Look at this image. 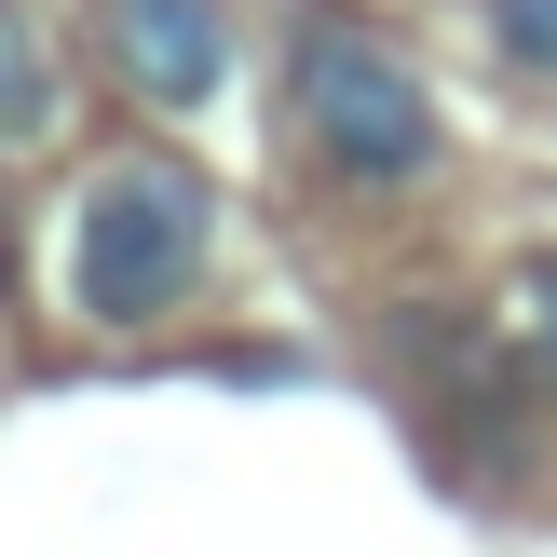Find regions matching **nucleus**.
<instances>
[{"label":"nucleus","instance_id":"nucleus-5","mask_svg":"<svg viewBox=\"0 0 557 557\" xmlns=\"http://www.w3.org/2000/svg\"><path fill=\"white\" fill-rule=\"evenodd\" d=\"M490 54L517 82H557V0H490Z\"/></svg>","mask_w":557,"mask_h":557},{"label":"nucleus","instance_id":"nucleus-6","mask_svg":"<svg viewBox=\"0 0 557 557\" xmlns=\"http://www.w3.org/2000/svg\"><path fill=\"white\" fill-rule=\"evenodd\" d=\"M517 341H531V381L557 395V259H531V272H517Z\"/></svg>","mask_w":557,"mask_h":557},{"label":"nucleus","instance_id":"nucleus-3","mask_svg":"<svg viewBox=\"0 0 557 557\" xmlns=\"http://www.w3.org/2000/svg\"><path fill=\"white\" fill-rule=\"evenodd\" d=\"M109 69L150 109H205L232 82V0H109Z\"/></svg>","mask_w":557,"mask_h":557},{"label":"nucleus","instance_id":"nucleus-2","mask_svg":"<svg viewBox=\"0 0 557 557\" xmlns=\"http://www.w3.org/2000/svg\"><path fill=\"white\" fill-rule=\"evenodd\" d=\"M286 109H299V136H313V163L341 190H422L435 163H449L435 96L368 41V27H341V14H313L286 41Z\"/></svg>","mask_w":557,"mask_h":557},{"label":"nucleus","instance_id":"nucleus-1","mask_svg":"<svg viewBox=\"0 0 557 557\" xmlns=\"http://www.w3.org/2000/svg\"><path fill=\"white\" fill-rule=\"evenodd\" d=\"M205 259H218V177L177 150H109L69 205V299L136 341V326L190 313L205 299Z\"/></svg>","mask_w":557,"mask_h":557},{"label":"nucleus","instance_id":"nucleus-4","mask_svg":"<svg viewBox=\"0 0 557 557\" xmlns=\"http://www.w3.org/2000/svg\"><path fill=\"white\" fill-rule=\"evenodd\" d=\"M0 136H14V150H41L54 136V69H41V14H27V0H0Z\"/></svg>","mask_w":557,"mask_h":557}]
</instances>
